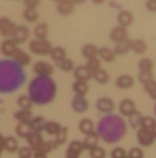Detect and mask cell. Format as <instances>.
I'll return each mask as SVG.
<instances>
[{
  "mask_svg": "<svg viewBox=\"0 0 156 158\" xmlns=\"http://www.w3.org/2000/svg\"><path fill=\"white\" fill-rule=\"evenodd\" d=\"M29 50L37 56L49 55L52 49V44L47 39H34L29 43Z\"/></svg>",
  "mask_w": 156,
  "mask_h": 158,
  "instance_id": "obj_1",
  "label": "cell"
},
{
  "mask_svg": "<svg viewBox=\"0 0 156 158\" xmlns=\"http://www.w3.org/2000/svg\"><path fill=\"white\" fill-rule=\"evenodd\" d=\"M33 72L40 77H49L54 74V67L50 62L38 60L33 64Z\"/></svg>",
  "mask_w": 156,
  "mask_h": 158,
  "instance_id": "obj_2",
  "label": "cell"
},
{
  "mask_svg": "<svg viewBox=\"0 0 156 158\" xmlns=\"http://www.w3.org/2000/svg\"><path fill=\"white\" fill-rule=\"evenodd\" d=\"M137 139L141 146L145 147H149L154 144L156 138L150 130L139 127L137 131Z\"/></svg>",
  "mask_w": 156,
  "mask_h": 158,
  "instance_id": "obj_3",
  "label": "cell"
},
{
  "mask_svg": "<svg viewBox=\"0 0 156 158\" xmlns=\"http://www.w3.org/2000/svg\"><path fill=\"white\" fill-rule=\"evenodd\" d=\"M30 32L26 26L16 25L10 37L16 44L19 45L26 43L30 38Z\"/></svg>",
  "mask_w": 156,
  "mask_h": 158,
  "instance_id": "obj_4",
  "label": "cell"
},
{
  "mask_svg": "<svg viewBox=\"0 0 156 158\" xmlns=\"http://www.w3.org/2000/svg\"><path fill=\"white\" fill-rule=\"evenodd\" d=\"M96 107L99 112L102 114L111 113L115 109V102L109 97L104 96L98 98L96 102Z\"/></svg>",
  "mask_w": 156,
  "mask_h": 158,
  "instance_id": "obj_5",
  "label": "cell"
},
{
  "mask_svg": "<svg viewBox=\"0 0 156 158\" xmlns=\"http://www.w3.org/2000/svg\"><path fill=\"white\" fill-rule=\"evenodd\" d=\"M16 25L7 16L0 17V35L4 37H10L13 34Z\"/></svg>",
  "mask_w": 156,
  "mask_h": 158,
  "instance_id": "obj_6",
  "label": "cell"
},
{
  "mask_svg": "<svg viewBox=\"0 0 156 158\" xmlns=\"http://www.w3.org/2000/svg\"><path fill=\"white\" fill-rule=\"evenodd\" d=\"M27 144L29 147L33 150V152L41 150L42 148L43 144L44 143V139L41 133L38 132H32L27 138H26Z\"/></svg>",
  "mask_w": 156,
  "mask_h": 158,
  "instance_id": "obj_7",
  "label": "cell"
},
{
  "mask_svg": "<svg viewBox=\"0 0 156 158\" xmlns=\"http://www.w3.org/2000/svg\"><path fill=\"white\" fill-rule=\"evenodd\" d=\"M128 38V28L124 27L122 26L117 25L114 27L110 33V39L113 43L116 44L121 42Z\"/></svg>",
  "mask_w": 156,
  "mask_h": 158,
  "instance_id": "obj_8",
  "label": "cell"
},
{
  "mask_svg": "<svg viewBox=\"0 0 156 158\" xmlns=\"http://www.w3.org/2000/svg\"><path fill=\"white\" fill-rule=\"evenodd\" d=\"M73 75L76 80L83 81L88 82L93 79V71L85 64L79 65L73 70Z\"/></svg>",
  "mask_w": 156,
  "mask_h": 158,
  "instance_id": "obj_9",
  "label": "cell"
},
{
  "mask_svg": "<svg viewBox=\"0 0 156 158\" xmlns=\"http://www.w3.org/2000/svg\"><path fill=\"white\" fill-rule=\"evenodd\" d=\"M117 22L118 25L128 28L132 26L134 22V13L130 10H121L119 12L117 16Z\"/></svg>",
  "mask_w": 156,
  "mask_h": 158,
  "instance_id": "obj_10",
  "label": "cell"
},
{
  "mask_svg": "<svg viewBox=\"0 0 156 158\" xmlns=\"http://www.w3.org/2000/svg\"><path fill=\"white\" fill-rule=\"evenodd\" d=\"M18 44H16L13 40L6 39L0 44V51L4 56L7 57H13L18 49Z\"/></svg>",
  "mask_w": 156,
  "mask_h": 158,
  "instance_id": "obj_11",
  "label": "cell"
},
{
  "mask_svg": "<svg viewBox=\"0 0 156 158\" xmlns=\"http://www.w3.org/2000/svg\"><path fill=\"white\" fill-rule=\"evenodd\" d=\"M75 5L71 0H62L58 2L56 10L58 14L62 16H69L73 13L75 10Z\"/></svg>",
  "mask_w": 156,
  "mask_h": 158,
  "instance_id": "obj_12",
  "label": "cell"
},
{
  "mask_svg": "<svg viewBox=\"0 0 156 158\" xmlns=\"http://www.w3.org/2000/svg\"><path fill=\"white\" fill-rule=\"evenodd\" d=\"M118 109L120 113L123 116L128 117L137 109H136V104L134 100L131 98H124L119 103Z\"/></svg>",
  "mask_w": 156,
  "mask_h": 158,
  "instance_id": "obj_13",
  "label": "cell"
},
{
  "mask_svg": "<svg viewBox=\"0 0 156 158\" xmlns=\"http://www.w3.org/2000/svg\"><path fill=\"white\" fill-rule=\"evenodd\" d=\"M134 78L132 75L129 74H123L118 76L116 80V85L118 89L126 90L130 89L134 85Z\"/></svg>",
  "mask_w": 156,
  "mask_h": 158,
  "instance_id": "obj_14",
  "label": "cell"
},
{
  "mask_svg": "<svg viewBox=\"0 0 156 158\" xmlns=\"http://www.w3.org/2000/svg\"><path fill=\"white\" fill-rule=\"evenodd\" d=\"M16 63L21 66H28L32 62V57L29 53L27 51L21 50L20 48H18L17 51L14 54L13 57H12Z\"/></svg>",
  "mask_w": 156,
  "mask_h": 158,
  "instance_id": "obj_15",
  "label": "cell"
},
{
  "mask_svg": "<svg viewBox=\"0 0 156 158\" xmlns=\"http://www.w3.org/2000/svg\"><path fill=\"white\" fill-rule=\"evenodd\" d=\"M72 107L77 113H83L89 109V102L85 98V96L76 95L72 102Z\"/></svg>",
  "mask_w": 156,
  "mask_h": 158,
  "instance_id": "obj_16",
  "label": "cell"
},
{
  "mask_svg": "<svg viewBox=\"0 0 156 158\" xmlns=\"http://www.w3.org/2000/svg\"><path fill=\"white\" fill-rule=\"evenodd\" d=\"M98 57L100 60L106 63H112L115 60L117 55H116L114 49H110L108 47H102V48H99Z\"/></svg>",
  "mask_w": 156,
  "mask_h": 158,
  "instance_id": "obj_17",
  "label": "cell"
},
{
  "mask_svg": "<svg viewBox=\"0 0 156 158\" xmlns=\"http://www.w3.org/2000/svg\"><path fill=\"white\" fill-rule=\"evenodd\" d=\"M131 43H132V40L128 38L123 41L116 44L115 47L114 48L116 55L122 56L128 54L130 51H131Z\"/></svg>",
  "mask_w": 156,
  "mask_h": 158,
  "instance_id": "obj_18",
  "label": "cell"
},
{
  "mask_svg": "<svg viewBox=\"0 0 156 158\" xmlns=\"http://www.w3.org/2000/svg\"><path fill=\"white\" fill-rule=\"evenodd\" d=\"M83 150H85V147H84L82 141L73 140L68 145V150L66 151V155L79 157Z\"/></svg>",
  "mask_w": 156,
  "mask_h": 158,
  "instance_id": "obj_19",
  "label": "cell"
},
{
  "mask_svg": "<svg viewBox=\"0 0 156 158\" xmlns=\"http://www.w3.org/2000/svg\"><path fill=\"white\" fill-rule=\"evenodd\" d=\"M82 142H83L84 147H85V150H90L93 147L99 145V134L96 131H93L89 134L85 135V138H84V140Z\"/></svg>",
  "mask_w": 156,
  "mask_h": 158,
  "instance_id": "obj_20",
  "label": "cell"
},
{
  "mask_svg": "<svg viewBox=\"0 0 156 158\" xmlns=\"http://www.w3.org/2000/svg\"><path fill=\"white\" fill-rule=\"evenodd\" d=\"M148 51V44L143 39H136L131 43V51L137 55L145 54Z\"/></svg>",
  "mask_w": 156,
  "mask_h": 158,
  "instance_id": "obj_21",
  "label": "cell"
},
{
  "mask_svg": "<svg viewBox=\"0 0 156 158\" xmlns=\"http://www.w3.org/2000/svg\"><path fill=\"white\" fill-rule=\"evenodd\" d=\"M49 33V26L47 23H39L33 28V35L36 39H47Z\"/></svg>",
  "mask_w": 156,
  "mask_h": 158,
  "instance_id": "obj_22",
  "label": "cell"
},
{
  "mask_svg": "<svg viewBox=\"0 0 156 158\" xmlns=\"http://www.w3.org/2000/svg\"><path fill=\"white\" fill-rule=\"evenodd\" d=\"M14 118L18 123H29L33 118V112L31 109H20L13 115Z\"/></svg>",
  "mask_w": 156,
  "mask_h": 158,
  "instance_id": "obj_23",
  "label": "cell"
},
{
  "mask_svg": "<svg viewBox=\"0 0 156 158\" xmlns=\"http://www.w3.org/2000/svg\"><path fill=\"white\" fill-rule=\"evenodd\" d=\"M50 59L55 63L61 61L62 60L67 57V51L63 47L56 46L53 47L49 54Z\"/></svg>",
  "mask_w": 156,
  "mask_h": 158,
  "instance_id": "obj_24",
  "label": "cell"
},
{
  "mask_svg": "<svg viewBox=\"0 0 156 158\" xmlns=\"http://www.w3.org/2000/svg\"><path fill=\"white\" fill-rule=\"evenodd\" d=\"M110 74L105 69H102V68H99L96 71L93 72V79H94L95 81L100 85H106L110 81Z\"/></svg>",
  "mask_w": 156,
  "mask_h": 158,
  "instance_id": "obj_25",
  "label": "cell"
},
{
  "mask_svg": "<svg viewBox=\"0 0 156 158\" xmlns=\"http://www.w3.org/2000/svg\"><path fill=\"white\" fill-rule=\"evenodd\" d=\"M16 136H19L20 138H24L26 139L30 133H32L33 130L31 128L30 122L29 123H18V124L16 127Z\"/></svg>",
  "mask_w": 156,
  "mask_h": 158,
  "instance_id": "obj_26",
  "label": "cell"
},
{
  "mask_svg": "<svg viewBox=\"0 0 156 158\" xmlns=\"http://www.w3.org/2000/svg\"><path fill=\"white\" fill-rule=\"evenodd\" d=\"M88 82L83 81H79V80H76L72 84V90L75 92L76 95H79V96H85L89 92Z\"/></svg>",
  "mask_w": 156,
  "mask_h": 158,
  "instance_id": "obj_27",
  "label": "cell"
},
{
  "mask_svg": "<svg viewBox=\"0 0 156 158\" xmlns=\"http://www.w3.org/2000/svg\"><path fill=\"white\" fill-rule=\"evenodd\" d=\"M30 123L33 131L38 132V133H42L43 131H44L46 123H47V120H46V118L44 117L41 116V115H37V116L33 117V118L31 119Z\"/></svg>",
  "mask_w": 156,
  "mask_h": 158,
  "instance_id": "obj_28",
  "label": "cell"
},
{
  "mask_svg": "<svg viewBox=\"0 0 156 158\" xmlns=\"http://www.w3.org/2000/svg\"><path fill=\"white\" fill-rule=\"evenodd\" d=\"M79 130L81 133L83 135L89 134L92 132L95 131V124L94 122L91 118H84L79 122Z\"/></svg>",
  "mask_w": 156,
  "mask_h": 158,
  "instance_id": "obj_29",
  "label": "cell"
},
{
  "mask_svg": "<svg viewBox=\"0 0 156 158\" xmlns=\"http://www.w3.org/2000/svg\"><path fill=\"white\" fill-rule=\"evenodd\" d=\"M99 48L94 44H86L82 48V54L86 60L93 57H98Z\"/></svg>",
  "mask_w": 156,
  "mask_h": 158,
  "instance_id": "obj_30",
  "label": "cell"
},
{
  "mask_svg": "<svg viewBox=\"0 0 156 158\" xmlns=\"http://www.w3.org/2000/svg\"><path fill=\"white\" fill-rule=\"evenodd\" d=\"M19 150V143L14 136H6L4 139V150L8 153H16Z\"/></svg>",
  "mask_w": 156,
  "mask_h": 158,
  "instance_id": "obj_31",
  "label": "cell"
},
{
  "mask_svg": "<svg viewBox=\"0 0 156 158\" xmlns=\"http://www.w3.org/2000/svg\"><path fill=\"white\" fill-rule=\"evenodd\" d=\"M23 17L27 22L30 23H34L39 19V13L37 9L26 7L23 11Z\"/></svg>",
  "mask_w": 156,
  "mask_h": 158,
  "instance_id": "obj_32",
  "label": "cell"
},
{
  "mask_svg": "<svg viewBox=\"0 0 156 158\" xmlns=\"http://www.w3.org/2000/svg\"><path fill=\"white\" fill-rule=\"evenodd\" d=\"M139 71L142 72H152L154 68V64L151 59L148 57H144L138 61L137 64Z\"/></svg>",
  "mask_w": 156,
  "mask_h": 158,
  "instance_id": "obj_33",
  "label": "cell"
},
{
  "mask_svg": "<svg viewBox=\"0 0 156 158\" xmlns=\"http://www.w3.org/2000/svg\"><path fill=\"white\" fill-rule=\"evenodd\" d=\"M63 126L60 123L57 121H47L44 131L49 135V136H55L61 130Z\"/></svg>",
  "mask_w": 156,
  "mask_h": 158,
  "instance_id": "obj_34",
  "label": "cell"
},
{
  "mask_svg": "<svg viewBox=\"0 0 156 158\" xmlns=\"http://www.w3.org/2000/svg\"><path fill=\"white\" fill-rule=\"evenodd\" d=\"M142 116H143L142 114L137 109L133 112L131 115H128V123H129L130 127H132L133 129H138L141 126Z\"/></svg>",
  "mask_w": 156,
  "mask_h": 158,
  "instance_id": "obj_35",
  "label": "cell"
},
{
  "mask_svg": "<svg viewBox=\"0 0 156 158\" xmlns=\"http://www.w3.org/2000/svg\"><path fill=\"white\" fill-rule=\"evenodd\" d=\"M56 65H57L58 68L61 71L67 73L73 71V70L76 68L73 60H72V59L68 58V57H65V59L62 60L61 61L56 63Z\"/></svg>",
  "mask_w": 156,
  "mask_h": 158,
  "instance_id": "obj_36",
  "label": "cell"
},
{
  "mask_svg": "<svg viewBox=\"0 0 156 158\" xmlns=\"http://www.w3.org/2000/svg\"><path fill=\"white\" fill-rule=\"evenodd\" d=\"M144 89L145 92L149 95V97L156 101V81L154 78L147 81L143 84Z\"/></svg>",
  "mask_w": 156,
  "mask_h": 158,
  "instance_id": "obj_37",
  "label": "cell"
},
{
  "mask_svg": "<svg viewBox=\"0 0 156 158\" xmlns=\"http://www.w3.org/2000/svg\"><path fill=\"white\" fill-rule=\"evenodd\" d=\"M16 104L19 106L20 109H31L32 106H33V101L28 95H23L17 98Z\"/></svg>",
  "mask_w": 156,
  "mask_h": 158,
  "instance_id": "obj_38",
  "label": "cell"
},
{
  "mask_svg": "<svg viewBox=\"0 0 156 158\" xmlns=\"http://www.w3.org/2000/svg\"><path fill=\"white\" fill-rule=\"evenodd\" d=\"M68 136V129L66 127H62L60 131L54 136V140L58 146H62L66 143Z\"/></svg>",
  "mask_w": 156,
  "mask_h": 158,
  "instance_id": "obj_39",
  "label": "cell"
},
{
  "mask_svg": "<svg viewBox=\"0 0 156 158\" xmlns=\"http://www.w3.org/2000/svg\"><path fill=\"white\" fill-rule=\"evenodd\" d=\"M89 156L91 158H105L106 157V151L102 147L99 145L93 147L89 150Z\"/></svg>",
  "mask_w": 156,
  "mask_h": 158,
  "instance_id": "obj_40",
  "label": "cell"
},
{
  "mask_svg": "<svg viewBox=\"0 0 156 158\" xmlns=\"http://www.w3.org/2000/svg\"><path fill=\"white\" fill-rule=\"evenodd\" d=\"M156 123V120L154 118L151 116H142L141 121L140 127L147 129V130H152L153 127Z\"/></svg>",
  "mask_w": 156,
  "mask_h": 158,
  "instance_id": "obj_41",
  "label": "cell"
},
{
  "mask_svg": "<svg viewBox=\"0 0 156 158\" xmlns=\"http://www.w3.org/2000/svg\"><path fill=\"white\" fill-rule=\"evenodd\" d=\"M59 146L58 145L57 143L55 142V140H48V141H44V144H43L42 148L41 149V151L44 152L47 154H48L49 153H50L53 150H56V149Z\"/></svg>",
  "mask_w": 156,
  "mask_h": 158,
  "instance_id": "obj_42",
  "label": "cell"
},
{
  "mask_svg": "<svg viewBox=\"0 0 156 158\" xmlns=\"http://www.w3.org/2000/svg\"><path fill=\"white\" fill-rule=\"evenodd\" d=\"M85 65L93 72L101 68V60L98 57H93L87 60Z\"/></svg>",
  "mask_w": 156,
  "mask_h": 158,
  "instance_id": "obj_43",
  "label": "cell"
},
{
  "mask_svg": "<svg viewBox=\"0 0 156 158\" xmlns=\"http://www.w3.org/2000/svg\"><path fill=\"white\" fill-rule=\"evenodd\" d=\"M128 156L130 158H145V152L139 147H133L128 151Z\"/></svg>",
  "mask_w": 156,
  "mask_h": 158,
  "instance_id": "obj_44",
  "label": "cell"
},
{
  "mask_svg": "<svg viewBox=\"0 0 156 158\" xmlns=\"http://www.w3.org/2000/svg\"><path fill=\"white\" fill-rule=\"evenodd\" d=\"M33 150L30 147H23L18 150L20 158H31L33 156Z\"/></svg>",
  "mask_w": 156,
  "mask_h": 158,
  "instance_id": "obj_45",
  "label": "cell"
},
{
  "mask_svg": "<svg viewBox=\"0 0 156 158\" xmlns=\"http://www.w3.org/2000/svg\"><path fill=\"white\" fill-rule=\"evenodd\" d=\"M128 155L126 150L123 147H116L110 153L111 158H124Z\"/></svg>",
  "mask_w": 156,
  "mask_h": 158,
  "instance_id": "obj_46",
  "label": "cell"
},
{
  "mask_svg": "<svg viewBox=\"0 0 156 158\" xmlns=\"http://www.w3.org/2000/svg\"><path fill=\"white\" fill-rule=\"evenodd\" d=\"M153 78H154V75H153L152 72H142V71H139L138 80L142 85Z\"/></svg>",
  "mask_w": 156,
  "mask_h": 158,
  "instance_id": "obj_47",
  "label": "cell"
},
{
  "mask_svg": "<svg viewBox=\"0 0 156 158\" xmlns=\"http://www.w3.org/2000/svg\"><path fill=\"white\" fill-rule=\"evenodd\" d=\"M24 3L27 8L37 9L41 4V0H23Z\"/></svg>",
  "mask_w": 156,
  "mask_h": 158,
  "instance_id": "obj_48",
  "label": "cell"
},
{
  "mask_svg": "<svg viewBox=\"0 0 156 158\" xmlns=\"http://www.w3.org/2000/svg\"><path fill=\"white\" fill-rule=\"evenodd\" d=\"M146 8L150 13H156V0H147Z\"/></svg>",
  "mask_w": 156,
  "mask_h": 158,
  "instance_id": "obj_49",
  "label": "cell"
},
{
  "mask_svg": "<svg viewBox=\"0 0 156 158\" xmlns=\"http://www.w3.org/2000/svg\"><path fill=\"white\" fill-rule=\"evenodd\" d=\"M33 158H47V154L41 150H38L35 152Z\"/></svg>",
  "mask_w": 156,
  "mask_h": 158,
  "instance_id": "obj_50",
  "label": "cell"
},
{
  "mask_svg": "<svg viewBox=\"0 0 156 158\" xmlns=\"http://www.w3.org/2000/svg\"><path fill=\"white\" fill-rule=\"evenodd\" d=\"M4 139L5 137L0 133V155L4 151Z\"/></svg>",
  "mask_w": 156,
  "mask_h": 158,
  "instance_id": "obj_51",
  "label": "cell"
},
{
  "mask_svg": "<svg viewBox=\"0 0 156 158\" xmlns=\"http://www.w3.org/2000/svg\"><path fill=\"white\" fill-rule=\"evenodd\" d=\"M92 2L95 5H97V6H100L102 5L104 2H106V0H91Z\"/></svg>",
  "mask_w": 156,
  "mask_h": 158,
  "instance_id": "obj_52",
  "label": "cell"
},
{
  "mask_svg": "<svg viewBox=\"0 0 156 158\" xmlns=\"http://www.w3.org/2000/svg\"><path fill=\"white\" fill-rule=\"evenodd\" d=\"M71 1L76 6V5H82V4L85 3L87 0H71Z\"/></svg>",
  "mask_w": 156,
  "mask_h": 158,
  "instance_id": "obj_53",
  "label": "cell"
},
{
  "mask_svg": "<svg viewBox=\"0 0 156 158\" xmlns=\"http://www.w3.org/2000/svg\"><path fill=\"white\" fill-rule=\"evenodd\" d=\"M151 132H152V133H153V135L154 136V137L156 138V123L154 124V126L153 127L152 130H151Z\"/></svg>",
  "mask_w": 156,
  "mask_h": 158,
  "instance_id": "obj_54",
  "label": "cell"
},
{
  "mask_svg": "<svg viewBox=\"0 0 156 158\" xmlns=\"http://www.w3.org/2000/svg\"><path fill=\"white\" fill-rule=\"evenodd\" d=\"M66 158H79V157H78V156H70V155H66Z\"/></svg>",
  "mask_w": 156,
  "mask_h": 158,
  "instance_id": "obj_55",
  "label": "cell"
},
{
  "mask_svg": "<svg viewBox=\"0 0 156 158\" xmlns=\"http://www.w3.org/2000/svg\"><path fill=\"white\" fill-rule=\"evenodd\" d=\"M52 2H56V3H58V2H60V1H62V0H51Z\"/></svg>",
  "mask_w": 156,
  "mask_h": 158,
  "instance_id": "obj_56",
  "label": "cell"
},
{
  "mask_svg": "<svg viewBox=\"0 0 156 158\" xmlns=\"http://www.w3.org/2000/svg\"><path fill=\"white\" fill-rule=\"evenodd\" d=\"M12 1H23V0H12Z\"/></svg>",
  "mask_w": 156,
  "mask_h": 158,
  "instance_id": "obj_57",
  "label": "cell"
},
{
  "mask_svg": "<svg viewBox=\"0 0 156 158\" xmlns=\"http://www.w3.org/2000/svg\"><path fill=\"white\" fill-rule=\"evenodd\" d=\"M124 158H130V157H129V156H128V155H127V156H125V157H124Z\"/></svg>",
  "mask_w": 156,
  "mask_h": 158,
  "instance_id": "obj_58",
  "label": "cell"
}]
</instances>
